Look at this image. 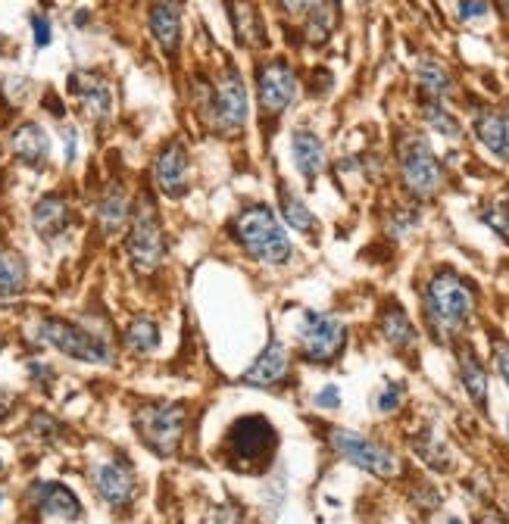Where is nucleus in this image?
Instances as JSON below:
<instances>
[{
    "label": "nucleus",
    "instance_id": "obj_1",
    "mask_svg": "<svg viewBox=\"0 0 509 524\" xmlns=\"http://www.w3.org/2000/svg\"><path fill=\"white\" fill-rule=\"evenodd\" d=\"M235 238L253 259L266 262V266H282L291 259V238L269 206L244 209L235 219Z\"/></svg>",
    "mask_w": 509,
    "mask_h": 524
},
{
    "label": "nucleus",
    "instance_id": "obj_2",
    "mask_svg": "<svg viewBox=\"0 0 509 524\" xmlns=\"http://www.w3.org/2000/svg\"><path fill=\"white\" fill-rule=\"evenodd\" d=\"M425 303H428V319L435 322V328L441 334L460 331L472 319V309H475L472 291L450 272H441V275L431 278Z\"/></svg>",
    "mask_w": 509,
    "mask_h": 524
},
{
    "label": "nucleus",
    "instance_id": "obj_3",
    "mask_svg": "<svg viewBox=\"0 0 509 524\" xmlns=\"http://www.w3.org/2000/svg\"><path fill=\"white\" fill-rule=\"evenodd\" d=\"M129 259L138 272H154L160 269V262L166 256V234L160 213L150 197H141L135 213H132V228H129V241H125Z\"/></svg>",
    "mask_w": 509,
    "mask_h": 524
},
{
    "label": "nucleus",
    "instance_id": "obj_4",
    "mask_svg": "<svg viewBox=\"0 0 509 524\" xmlns=\"http://www.w3.org/2000/svg\"><path fill=\"white\" fill-rule=\"evenodd\" d=\"M400 175H403V185L416 197H435L444 185L438 156L431 153L425 138H416V135H410L400 144Z\"/></svg>",
    "mask_w": 509,
    "mask_h": 524
},
{
    "label": "nucleus",
    "instance_id": "obj_5",
    "mask_svg": "<svg viewBox=\"0 0 509 524\" xmlns=\"http://www.w3.org/2000/svg\"><path fill=\"white\" fill-rule=\"evenodd\" d=\"M44 344H50L54 350H60L69 359H79V362H91V365H104L110 362V347L104 340H97L94 334H88L85 328L63 322V319H44L38 328Z\"/></svg>",
    "mask_w": 509,
    "mask_h": 524
},
{
    "label": "nucleus",
    "instance_id": "obj_6",
    "mask_svg": "<svg viewBox=\"0 0 509 524\" xmlns=\"http://www.w3.org/2000/svg\"><path fill=\"white\" fill-rule=\"evenodd\" d=\"M135 425L144 437V443L160 456H172L178 450V440H182L185 428V409L182 406H144L135 415Z\"/></svg>",
    "mask_w": 509,
    "mask_h": 524
},
{
    "label": "nucleus",
    "instance_id": "obj_7",
    "mask_svg": "<svg viewBox=\"0 0 509 524\" xmlns=\"http://www.w3.org/2000/svg\"><path fill=\"white\" fill-rule=\"evenodd\" d=\"M275 450V428L263 415L238 418L228 431V456L232 462H263Z\"/></svg>",
    "mask_w": 509,
    "mask_h": 524
},
{
    "label": "nucleus",
    "instance_id": "obj_8",
    "mask_svg": "<svg viewBox=\"0 0 509 524\" xmlns=\"http://www.w3.org/2000/svg\"><path fill=\"white\" fill-rule=\"evenodd\" d=\"M332 447L353 465H360L366 471H372V475L378 478H394L400 471V462L391 450L378 447V443L353 434V431H344V428H335L332 431Z\"/></svg>",
    "mask_w": 509,
    "mask_h": 524
},
{
    "label": "nucleus",
    "instance_id": "obj_9",
    "mask_svg": "<svg viewBox=\"0 0 509 524\" xmlns=\"http://www.w3.org/2000/svg\"><path fill=\"white\" fill-rule=\"evenodd\" d=\"M300 347L310 362L335 359L344 347V325L328 312H307L300 322Z\"/></svg>",
    "mask_w": 509,
    "mask_h": 524
},
{
    "label": "nucleus",
    "instance_id": "obj_10",
    "mask_svg": "<svg viewBox=\"0 0 509 524\" xmlns=\"http://www.w3.org/2000/svg\"><path fill=\"white\" fill-rule=\"evenodd\" d=\"M297 75L288 63L272 60L260 66L257 72V91H260V107L269 116H282L291 103L297 100Z\"/></svg>",
    "mask_w": 509,
    "mask_h": 524
},
{
    "label": "nucleus",
    "instance_id": "obj_11",
    "mask_svg": "<svg viewBox=\"0 0 509 524\" xmlns=\"http://www.w3.org/2000/svg\"><path fill=\"white\" fill-rule=\"evenodd\" d=\"M213 110H216V119L225 131L244 128V122H247V88H244V78L235 69H228L222 75V82L216 85Z\"/></svg>",
    "mask_w": 509,
    "mask_h": 524
},
{
    "label": "nucleus",
    "instance_id": "obj_12",
    "mask_svg": "<svg viewBox=\"0 0 509 524\" xmlns=\"http://www.w3.org/2000/svg\"><path fill=\"white\" fill-rule=\"evenodd\" d=\"M188 150L185 144H166L160 153H157V163H154V178H157V188L166 194V197H182L188 191Z\"/></svg>",
    "mask_w": 509,
    "mask_h": 524
},
{
    "label": "nucleus",
    "instance_id": "obj_13",
    "mask_svg": "<svg viewBox=\"0 0 509 524\" xmlns=\"http://www.w3.org/2000/svg\"><path fill=\"white\" fill-rule=\"evenodd\" d=\"M94 487L104 503H110L113 509H125L135 496V475L122 462H104L94 468Z\"/></svg>",
    "mask_w": 509,
    "mask_h": 524
},
{
    "label": "nucleus",
    "instance_id": "obj_14",
    "mask_svg": "<svg viewBox=\"0 0 509 524\" xmlns=\"http://www.w3.org/2000/svg\"><path fill=\"white\" fill-rule=\"evenodd\" d=\"M72 94L79 97L82 110H85L91 119H97V122L110 119V110H113L110 85H107L97 72H75V75H72Z\"/></svg>",
    "mask_w": 509,
    "mask_h": 524
},
{
    "label": "nucleus",
    "instance_id": "obj_15",
    "mask_svg": "<svg viewBox=\"0 0 509 524\" xmlns=\"http://www.w3.org/2000/svg\"><path fill=\"white\" fill-rule=\"evenodd\" d=\"M150 32H154L157 44L172 57L178 44H182V13H178V4L157 0V4L150 7Z\"/></svg>",
    "mask_w": 509,
    "mask_h": 524
},
{
    "label": "nucleus",
    "instance_id": "obj_16",
    "mask_svg": "<svg viewBox=\"0 0 509 524\" xmlns=\"http://www.w3.org/2000/svg\"><path fill=\"white\" fill-rule=\"evenodd\" d=\"M285 375H288V353H285L282 344H278V340H272V344L260 353V359L241 375V381L257 384V387H269V384H278Z\"/></svg>",
    "mask_w": 509,
    "mask_h": 524
},
{
    "label": "nucleus",
    "instance_id": "obj_17",
    "mask_svg": "<svg viewBox=\"0 0 509 524\" xmlns=\"http://www.w3.org/2000/svg\"><path fill=\"white\" fill-rule=\"evenodd\" d=\"M10 150L16 160L29 163V166H41L50 153V141H47V131L38 122H25L13 131L10 138Z\"/></svg>",
    "mask_w": 509,
    "mask_h": 524
},
{
    "label": "nucleus",
    "instance_id": "obj_18",
    "mask_svg": "<svg viewBox=\"0 0 509 524\" xmlns=\"http://www.w3.org/2000/svg\"><path fill=\"white\" fill-rule=\"evenodd\" d=\"M69 203L57 194H47L35 203L32 209V225L35 231L41 234V238H57V234H63L69 228Z\"/></svg>",
    "mask_w": 509,
    "mask_h": 524
},
{
    "label": "nucleus",
    "instance_id": "obj_19",
    "mask_svg": "<svg viewBox=\"0 0 509 524\" xmlns=\"http://www.w3.org/2000/svg\"><path fill=\"white\" fill-rule=\"evenodd\" d=\"M291 150H294V163L300 169V175L313 181L322 169H325V144L319 141L316 131L297 128L291 138Z\"/></svg>",
    "mask_w": 509,
    "mask_h": 524
},
{
    "label": "nucleus",
    "instance_id": "obj_20",
    "mask_svg": "<svg viewBox=\"0 0 509 524\" xmlns=\"http://www.w3.org/2000/svg\"><path fill=\"white\" fill-rule=\"evenodd\" d=\"M38 506L47 515H57V518H69L75 521L82 515V503L69 487L63 484H38Z\"/></svg>",
    "mask_w": 509,
    "mask_h": 524
},
{
    "label": "nucleus",
    "instance_id": "obj_21",
    "mask_svg": "<svg viewBox=\"0 0 509 524\" xmlns=\"http://www.w3.org/2000/svg\"><path fill=\"white\" fill-rule=\"evenodd\" d=\"M475 135L500 160H509V119L500 113H481L475 119Z\"/></svg>",
    "mask_w": 509,
    "mask_h": 524
},
{
    "label": "nucleus",
    "instance_id": "obj_22",
    "mask_svg": "<svg viewBox=\"0 0 509 524\" xmlns=\"http://www.w3.org/2000/svg\"><path fill=\"white\" fill-rule=\"evenodd\" d=\"M97 222L104 228V234H116L125 222H129V197L119 185H113L97 206Z\"/></svg>",
    "mask_w": 509,
    "mask_h": 524
},
{
    "label": "nucleus",
    "instance_id": "obj_23",
    "mask_svg": "<svg viewBox=\"0 0 509 524\" xmlns=\"http://www.w3.org/2000/svg\"><path fill=\"white\" fill-rule=\"evenodd\" d=\"M25 291V266L22 259L0 250V303H13Z\"/></svg>",
    "mask_w": 509,
    "mask_h": 524
},
{
    "label": "nucleus",
    "instance_id": "obj_24",
    "mask_svg": "<svg viewBox=\"0 0 509 524\" xmlns=\"http://www.w3.org/2000/svg\"><path fill=\"white\" fill-rule=\"evenodd\" d=\"M381 331H385L388 344H394V347H410V344H416V328H413L410 316H406V312H403L400 306H391V309L385 312V319H381Z\"/></svg>",
    "mask_w": 509,
    "mask_h": 524
},
{
    "label": "nucleus",
    "instance_id": "obj_25",
    "mask_svg": "<svg viewBox=\"0 0 509 524\" xmlns=\"http://www.w3.org/2000/svg\"><path fill=\"white\" fill-rule=\"evenodd\" d=\"M278 197H282V213H285V222L294 228V231H316V216L310 213V206L303 203L291 188L282 185V191H278Z\"/></svg>",
    "mask_w": 509,
    "mask_h": 524
},
{
    "label": "nucleus",
    "instance_id": "obj_26",
    "mask_svg": "<svg viewBox=\"0 0 509 524\" xmlns=\"http://www.w3.org/2000/svg\"><path fill=\"white\" fill-rule=\"evenodd\" d=\"M125 344H129L132 353H154L160 347V328L150 319H135L125 331Z\"/></svg>",
    "mask_w": 509,
    "mask_h": 524
},
{
    "label": "nucleus",
    "instance_id": "obj_27",
    "mask_svg": "<svg viewBox=\"0 0 509 524\" xmlns=\"http://www.w3.org/2000/svg\"><path fill=\"white\" fill-rule=\"evenodd\" d=\"M416 78H419L422 91L431 94V97L450 94V75H447V69H444L441 63H435V60H422V63L416 66Z\"/></svg>",
    "mask_w": 509,
    "mask_h": 524
},
{
    "label": "nucleus",
    "instance_id": "obj_28",
    "mask_svg": "<svg viewBox=\"0 0 509 524\" xmlns=\"http://www.w3.org/2000/svg\"><path fill=\"white\" fill-rule=\"evenodd\" d=\"M460 369H463V384L469 390V397L478 406H485V400H488V378H485V369H481V362L472 353H463Z\"/></svg>",
    "mask_w": 509,
    "mask_h": 524
},
{
    "label": "nucleus",
    "instance_id": "obj_29",
    "mask_svg": "<svg viewBox=\"0 0 509 524\" xmlns=\"http://www.w3.org/2000/svg\"><path fill=\"white\" fill-rule=\"evenodd\" d=\"M422 116H425V122L435 128V131H441L444 138H460V122H456L438 100H425V107H422Z\"/></svg>",
    "mask_w": 509,
    "mask_h": 524
},
{
    "label": "nucleus",
    "instance_id": "obj_30",
    "mask_svg": "<svg viewBox=\"0 0 509 524\" xmlns=\"http://www.w3.org/2000/svg\"><path fill=\"white\" fill-rule=\"evenodd\" d=\"M400 400H403L400 384H388L385 390H381V397L375 400V406H378V412H394L400 406Z\"/></svg>",
    "mask_w": 509,
    "mask_h": 524
},
{
    "label": "nucleus",
    "instance_id": "obj_31",
    "mask_svg": "<svg viewBox=\"0 0 509 524\" xmlns=\"http://www.w3.org/2000/svg\"><path fill=\"white\" fill-rule=\"evenodd\" d=\"M322 4V0H278V7H282L288 16H313V10Z\"/></svg>",
    "mask_w": 509,
    "mask_h": 524
},
{
    "label": "nucleus",
    "instance_id": "obj_32",
    "mask_svg": "<svg viewBox=\"0 0 509 524\" xmlns=\"http://www.w3.org/2000/svg\"><path fill=\"white\" fill-rule=\"evenodd\" d=\"M485 222L500 234L503 241H509V209H488Z\"/></svg>",
    "mask_w": 509,
    "mask_h": 524
},
{
    "label": "nucleus",
    "instance_id": "obj_33",
    "mask_svg": "<svg viewBox=\"0 0 509 524\" xmlns=\"http://www.w3.org/2000/svg\"><path fill=\"white\" fill-rule=\"evenodd\" d=\"M485 13H488L485 0H460V16L463 19H481Z\"/></svg>",
    "mask_w": 509,
    "mask_h": 524
},
{
    "label": "nucleus",
    "instance_id": "obj_34",
    "mask_svg": "<svg viewBox=\"0 0 509 524\" xmlns=\"http://www.w3.org/2000/svg\"><path fill=\"white\" fill-rule=\"evenodd\" d=\"M316 406H322V409H338V406H341L338 387H325L322 393H316Z\"/></svg>",
    "mask_w": 509,
    "mask_h": 524
},
{
    "label": "nucleus",
    "instance_id": "obj_35",
    "mask_svg": "<svg viewBox=\"0 0 509 524\" xmlns=\"http://www.w3.org/2000/svg\"><path fill=\"white\" fill-rule=\"evenodd\" d=\"M32 29H35V44L47 47L50 44V22L44 16H32Z\"/></svg>",
    "mask_w": 509,
    "mask_h": 524
},
{
    "label": "nucleus",
    "instance_id": "obj_36",
    "mask_svg": "<svg viewBox=\"0 0 509 524\" xmlns=\"http://www.w3.org/2000/svg\"><path fill=\"white\" fill-rule=\"evenodd\" d=\"M494 362H497V372L503 375V381L509 387V347L506 344H497L494 347Z\"/></svg>",
    "mask_w": 509,
    "mask_h": 524
},
{
    "label": "nucleus",
    "instance_id": "obj_37",
    "mask_svg": "<svg viewBox=\"0 0 509 524\" xmlns=\"http://www.w3.org/2000/svg\"><path fill=\"white\" fill-rule=\"evenodd\" d=\"M216 524H244V521H241V512H235L232 506H222L216 509Z\"/></svg>",
    "mask_w": 509,
    "mask_h": 524
},
{
    "label": "nucleus",
    "instance_id": "obj_38",
    "mask_svg": "<svg viewBox=\"0 0 509 524\" xmlns=\"http://www.w3.org/2000/svg\"><path fill=\"white\" fill-rule=\"evenodd\" d=\"M478 524H506V521H503L500 515H485V518H481Z\"/></svg>",
    "mask_w": 509,
    "mask_h": 524
},
{
    "label": "nucleus",
    "instance_id": "obj_39",
    "mask_svg": "<svg viewBox=\"0 0 509 524\" xmlns=\"http://www.w3.org/2000/svg\"><path fill=\"white\" fill-rule=\"evenodd\" d=\"M447 524H460V521H456V518H447Z\"/></svg>",
    "mask_w": 509,
    "mask_h": 524
},
{
    "label": "nucleus",
    "instance_id": "obj_40",
    "mask_svg": "<svg viewBox=\"0 0 509 524\" xmlns=\"http://www.w3.org/2000/svg\"><path fill=\"white\" fill-rule=\"evenodd\" d=\"M503 7H506V13H509V0H503Z\"/></svg>",
    "mask_w": 509,
    "mask_h": 524
},
{
    "label": "nucleus",
    "instance_id": "obj_41",
    "mask_svg": "<svg viewBox=\"0 0 509 524\" xmlns=\"http://www.w3.org/2000/svg\"><path fill=\"white\" fill-rule=\"evenodd\" d=\"M0 500H4V493H0Z\"/></svg>",
    "mask_w": 509,
    "mask_h": 524
},
{
    "label": "nucleus",
    "instance_id": "obj_42",
    "mask_svg": "<svg viewBox=\"0 0 509 524\" xmlns=\"http://www.w3.org/2000/svg\"><path fill=\"white\" fill-rule=\"evenodd\" d=\"M0 468H4V462H0Z\"/></svg>",
    "mask_w": 509,
    "mask_h": 524
},
{
    "label": "nucleus",
    "instance_id": "obj_43",
    "mask_svg": "<svg viewBox=\"0 0 509 524\" xmlns=\"http://www.w3.org/2000/svg\"><path fill=\"white\" fill-rule=\"evenodd\" d=\"M172 4H175V0H172Z\"/></svg>",
    "mask_w": 509,
    "mask_h": 524
}]
</instances>
